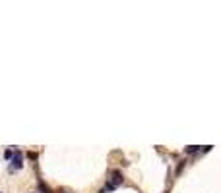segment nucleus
Here are the masks:
<instances>
[{
  "label": "nucleus",
  "mask_w": 221,
  "mask_h": 193,
  "mask_svg": "<svg viewBox=\"0 0 221 193\" xmlns=\"http://www.w3.org/2000/svg\"><path fill=\"white\" fill-rule=\"evenodd\" d=\"M122 182H124V178H122V172L120 170H110V178H109V183L114 187L122 186Z\"/></svg>",
  "instance_id": "1"
},
{
  "label": "nucleus",
  "mask_w": 221,
  "mask_h": 193,
  "mask_svg": "<svg viewBox=\"0 0 221 193\" xmlns=\"http://www.w3.org/2000/svg\"><path fill=\"white\" fill-rule=\"evenodd\" d=\"M22 166H23V155L19 153V151H16V153H14V158H12V164H10V170L16 172V170H19Z\"/></svg>",
  "instance_id": "2"
},
{
  "label": "nucleus",
  "mask_w": 221,
  "mask_h": 193,
  "mask_svg": "<svg viewBox=\"0 0 221 193\" xmlns=\"http://www.w3.org/2000/svg\"><path fill=\"white\" fill-rule=\"evenodd\" d=\"M39 189L43 191V193H51V189H49V186L43 182V180H39Z\"/></svg>",
  "instance_id": "3"
},
{
  "label": "nucleus",
  "mask_w": 221,
  "mask_h": 193,
  "mask_svg": "<svg viewBox=\"0 0 221 193\" xmlns=\"http://www.w3.org/2000/svg\"><path fill=\"white\" fill-rule=\"evenodd\" d=\"M198 151H200V147H198V145H188V147H186V153H188V155L198 153Z\"/></svg>",
  "instance_id": "4"
},
{
  "label": "nucleus",
  "mask_w": 221,
  "mask_h": 193,
  "mask_svg": "<svg viewBox=\"0 0 221 193\" xmlns=\"http://www.w3.org/2000/svg\"><path fill=\"white\" fill-rule=\"evenodd\" d=\"M4 158H6V160H12V158H14V151L6 149V151H4Z\"/></svg>",
  "instance_id": "5"
},
{
  "label": "nucleus",
  "mask_w": 221,
  "mask_h": 193,
  "mask_svg": "<svg viewBox=\"0 0 221 193\" xmlns=\"http://www.w3.org/2000/svg\"><path fill=\"white\" fill-rule=\"evenodd\" d=\"M182 168H184V160H181V164L177 166V174H181V172H182Z\"/></svg>",
  "instance_id": "6"
},
{
  "label": "nucleus",
  "mask_w": 221,
  "mask_h": 193,
  "mask_svg": "<svg viewBox=\"0 0 221 193\" xmlns=\"http://www.w3.org/2000/svg\"><path fill=\"white\" fill-rule=\"evenodd\" d=\"M27 157H29L31 160H37V155H35V153H27Z\"/></svg>",
  "instance_id": "7"
},
{
  "label": "nucleus",
  "mask_w": 221,
  "mask_h": 193,
  "mask_svg": "<svg viewBox=\"0 0 221 193\" xmlns=\"http://www.w3.org/2000/svg\"><path fill=\"white\" fill-rule=\"evenodd\" d=\"M0 193H2V191H0Z\"/></svg>",
  "instance_id": "8"
}]
</instances>
